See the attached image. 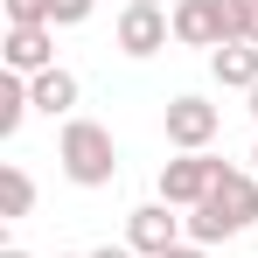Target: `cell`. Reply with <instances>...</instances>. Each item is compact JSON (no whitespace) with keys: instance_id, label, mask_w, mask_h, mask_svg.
<instances>
[{"instance_id":"1","label":"cell","mask_w":258,"mask_h":258,"mask_svg":"<svg viewBox=\"0 0 258 258\" xmlns=\"http://www.w3.org/2000/svg\"><path fill=\"white\" fill-rule=\"evenodd\" d=\"M251 223H258V174L251 168H223L216 188L188 210V244H230Z\"/></svg>"},{"instance_id":"2","label":"cell","mask_w":258,"mask_h":258,"mask_svg":"<svg viewBox=\"0 0 258 258\" xmlns=\"http://www.w3.org/2000/svg\"><path fill=\"white\" fill-rule=\"evenodd\" d=\"M56 168L70 174L77 188H112V181H119V140H112V126L63 119V133H56Z\"/></svg>"},{"instance_id":"3","label":"cell","mask_w":258,"mask_h":258,"mask_svg":"<svg viewBox=\"0 0 258 258\" xmlns=\"http://www.w3.org/2000/svg\"><path fill=\"white\" fill-rule=\"evenodd\" d=\"M161 133H168L174 154H210V140L223 133V112H216L210 98L181 91V98H168V112H161Z\"/></svg>"},{"instance_id":"4","label":"cell","mask_w":258,"mask_h":258,"mask_svg":"<svg viewBox=\"0 0 258 258\" xmlns=\"http://www.w3.org/2000/svg\"><path fill=\"white\" fill-rule=\"evenodd\" d=\"M223 168H230V161H216V154H174V161H161V181H154V188H161L168 210L188 216V210L216 188V174H223Z\"/></svg>"},{"instance_id":"5","label":"cell","mask_w":258,"mask_h":258,"mask_svg":"<svg viewBox=\"0 0 258 258\" xmlns=\"http://www.w3.org/2000/svg\"><path fill=\"white\" fill-rule=\"evenodd\" d=\"M112 42H119V56H133V63H147V56H161V49L174 42V21L168 7H119V21H112Z\"/></svg>"},{"instance_id":"6","label":"cell","mask_w":258,"mask_h":258,"mask_svg":"<svg viewBox=\"0 0 258 258\" xmlns=\"http://www.w3.org/2000/svg\"><path fill=\"white\" fill-rule=\"evenodd\" d=\"M126 244L140 258H168L174 244H188V216H174L168 203L154 196V203H140V210L126 216Z\"/></svg>"},{"instance_id":"7","label":"cell","mask_w":258,"mask_h":258,"mask_svg":"<svg viewBox=\"0 0 258 258\" xmlns=\"http://www.w3.org/2000/svg\"><path fill=\"white\" fill-rule=\"evenodd\" d=\"M168 21L181 49H223V0H174Z\"/></svg>"},{"instance_id":"8","label":"cell","mask_w":258,"mask_h":258,"mask_svg":"<svg viewBox=\"0 0 258 258\" xmlns=\"http://www.w3.org/2000/svg\"><path fill=\"white\" fill-rule=\"evenodd\" d=\"M0 63H7L14 77H42V70H56V28H7Z\"/></svg>"},{"instance_id":"9","label":"cell","mask_w":258,"mask_h":258,"mask_svg":"<svg viewBox=\"0 0 258 258\" xmlns=\"http://www.w3.org/2000/svg\"><path fill=\"white\" fill-rule=\"evenodd\" d=\"M28 98H35V112H49V119H77V98H84V84L56 63V70H42V77H28Z\"/></svg>"},{"instance_id":"10","label":"cell","mask_w":258,"mask_h":258,"mask_svg":"<svg viewBox=\"0 0 258 258\" xmlns=\"http://www.w3.org/2000/svg\"><path fill=\"white\" fill-rule=\"evenodd\" d=\"M210 77L223 91H251L258 84V42H223V49H210Z\"/></svg>"},{"instance_id":"11","label":"cell","mask_w":258,"mask_h":258,"mask_svg":"<svg viewBox=\"0 0 258 258\" xmlns=\"http://www.w3.org/2000/svg\"><path fill=\"white\" fill-rule=\"evenodd\" d=\"M28 112H35V98H28V77H0V140H14V133L28 126Z\"/></svg>"},{"instance_id":"12","label":"cell","mask_w":258,"mask_h":258,"mask_svg":"<svg viewBox=\"0 0 258 258\" xmlns=\"http://www.w3.org/2000/svg\"><path fill=\"white\" fill-rule=\"evenodd\" d=\"M28 210H35V174L21 161H7L0 168V216H28Z\"/></svg>"},{"instance_id":"13","label":"cell","mask_w":258,"mask_h":258,"mask_svg":"<svg viewBox=\"0 0 258 258\" xmlns=\"http://www.w3.org/2000/svg\"><path fill=\"white\" fill-rule=\"evenodd\" d=\"M98 14V0H49V28H84Z\"/></svg>"},{"instance_id":"14","label":"cell","mask_w":258,"mask_h":258,"mask_svg":"<svg viewBox=\"0 0 258 258\" xmlns=\"http://www.w3.org/2000/svg\"><path fill=\"white\" fill-rule=\"evenodd\" d=\"M7 28H49V0H7Z\"/></svg>"},{"instance_id":"15","label":"cell","mask_w":258,"mask_h":258,"mask_svg":"<svg viewBox=\"0 0 258 258\" xmlns=\"http://www.w3.org/2000/svg\"><path fill=\"white\" fill-rule=\"evenodd\" d=\"M84 258H140L133 244H98V251H84Z\"/></svg>"},{"instance_id":"16","label":"cell","mask_w":258,"mask_h":258,"mask_svg":"<svg viewBox=\"0 0 258 258\" xmlns=\"http://www.w3.org/2000/svg\"><path fill=\"white\" fill-rule=\"evenodd\" d=\"M168 258H210V244H174Z\"/></svg>"},{"instance_id":"17","label":"cell","mask_w":258,"mask_h":258,"mask_svg":"<svg viewBox=\"0 0 258 258\" xmlns=\"http://www.w3.org/2000/svg\"><path fill=\"white\" fill-rule=\"evenodd\" d=\"M0 258H28V251H21V244H7V251H0Z\"/></svg>"},{"instance_id":"18","label":"cell","mask_w":258,"mask_h":258,"mask_svg":"<svg viewBox=\"0 0 258 258\" xmlns=\"http://www.w3.org/2000/svg\"><path fill=\"white\" fill-rule=\"evenodd\" d=\"M244 98H251V119H258V84H251V91H244Z\"/></svg>"},{"instance_id":"19","label":"cell","mask_w":258,"mask_h":258,"mask_svg":"<svg viewBox=\"0 0 258 258\" xmlns=\"http://www.w3.org/2000/svg\"><path fill=\"white\" fill-rule=\"evenodd\" d=\"M133 7H168V0H133Z\"/></svg>"},{"instance_id":"20","label":"cell","mask_w":258,"mask_h":258,"mask_svg":"<svg viewBox=\"0 0 258 258\" xmlns=\"http://www.w3.org/2000/svg\"><path fill=\"white\" fill-rule=\"evenodd\" d=\"M56 258H84V251H56Z\"/></svg>"},{"instance_id":"21","label":"cell","mask_w":258,"mask_h":258,"mask_svg":"<svg viewBox=\"0 0 258 258\" xmlns=\"http://www.w3.org/2000/svg\"><path fill=\"white\" fill-rule=\"evenodd\" d=\"M251 174H258V147H251Z\"/></svg>"}]
</instances>
